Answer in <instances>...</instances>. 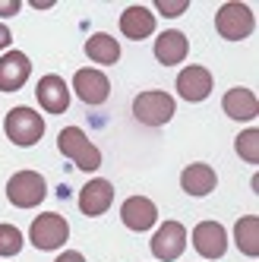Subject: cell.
I'll return each instance as SVG.
<instances>
[{
	"mask_svg": "<svg viewBox=\"0 0 259 262\" xmlns=\"http://www.w3.org/2000/svg\"><path fill=\"white\" fill-rule=\"evenodd\" d=\"M32 76V60L23 51L0 54V92H19Z\"/></svg>",
	"mask_w": 259,
	"mask_h": 262,
	"instance_id": "cell-13",
	"label": "cell"
},
{
	"mask_svg": "<svg viewBox=\"0 0 259 262\" xmlns=\"http://www.w3.org/2000/svg\"><path fill=\"white\" fill-rule=\"evenodd\" d=\"M218 186V174L212 171L209 164H202V161H193L183 167V174H180V190L187 193V196H209L212 190Z\"/></svg>",
	"mask_w": 259,
	"mask_h": 262,
	"instance_id": "cell-17",
	"label": "cell"
},
{
	"mask_svg": "<svg viewBox=\"0 0 259 262\" xmlns=\"http://www.w3.org/2000/svg\"><path fill=\"white\" fill-rule=\"evenodd\" d=\"M29 240H32V247L41 250V253L60 250L70 240V221L63 215H57V212H41L29 228Z\"/></svg>",
	"mask_w": 259,
	"mask_h": 262,
	"instance_id": "cell-4",
	"label": "cell"
},
{
	"mask_svg": "<svg viewBox=\"0 0 259 262\" xmlns=\"http://www.w3.org/2000/svg\"><path fill=\"white\" fill-rule=\"evenodd\" d=\"M212 73L206 67H183L177 73V95L183 101H190V104H199V101H206L212 95Z\"/></svg>",
	"mask_w": 259,
	"mask_h": 262,
	"instance_id": "cell-9",
	"label": "cell"
},
{
	"mask_svg": "<svg viewBox=\"0 0 259 262\" xmlns=\"http://www.w3.org/2000/svg\"><path fill=\"white\" fill-rule=\"evenodd\" d=\"M193 250L202 259H221L228 253V231L218 221H199L193 228Z\"/></svg>",
	"mask_w": 259,
	"mask_h": 262,
	"instance_id": "cell-10",
	"label": "cell"
},
{
	"mask_svg": "<svg viewBox=\"0 0 259 262\" xmlns=\"http://www.w3.org/2000/svg\"><path fill=\"white\" fill-rule=\"evenodd\" d=\"M48 193V183L38 171H16L7 180V199L10 205H19V209H32L38 205Z\"/></svg>",
	"mask_w": 259,
	"mask_h": 262,
	"instance_id": "cell-6",
	"label": "cell"
},
{
	"mask_svg": "<svg viewBox=\"0 0 259 262\" xmlns=\"http://www.w3.org/2000/svg\"><path fill=\"white\" fill-rule=\"evenodd\" d=\"M221 107H225V114L237 123H247V120H256L259 114V101H256V92L237 85V89H228L225 98H221Z\"/></svg>",
	"mask_w": 259,
	"mask_h": 262,
	"instance_id": "cell-16",
	"label": "cell"
},
{
	"mask_svg": "<svg viewBox=\"0 0 259 262\" xmlns=\"http://www.w3.org/2000/svg\"><path fill=\"white\" fill-rule=\"evenodd\" d=\"M73 92H76V98L85 101V104H104L107 95H111V82L101 70L82 67V70L73 73Z\"/></svg>",
	"mask_w": 259,
	"mask_h": 262,
	"instance_id": "cell-8",
	"label": "cell"
},
{
	"mask_svg": "<svg viewBox=\"0 0 259 262\" xmlns=\"http://www.w3.org/2000/svg\"><path fill=\"white\" fill-rule=\"evenodd\" d=\"M187 54H190V41L180 29H168L155 38V60L161 67H177L187 60Z\"/></svg>",
	"mask_w": 259,
	"mask_h": 262,
	"instance_id": "cell-15",
	"label": "cell"
},
{
	"mask_svg": "<svg viewBox=\"0 0 259 262\" xmlns=\"http://www.w3.org/2000/svg\"><path fill=\"white\" fill-rule=\"evenodd\" d=\"M234 243L244 256H250V259L259 256V218L256 215H244L234 224Z\"/></svg>",
	"mask_w": 259,
	"mask_h": 262,
	"instance_id": "cell-20",
	"label": "cell"
},
{
	"mask_svg": "<svg viewBox=\"0 0 259 262\" xmlns=\"http://www.w3.org/2000/svg\"><path fill=\"white\" fill-rule=\"evenodd\" d=\"M32 7H35V10H51L54 0H32Z\"/></svg>",
	"mask_w": 259,
	"mask_h": 262,
	"instance_id": "cell-27",
	"label": "cell"
},
{
	"mask_svg": "<svg viewBox=\"0 0 259 262\" xmlns=\"http://www.w3.org/2000/svg\"><path fill=\"white\" fill-rule=\"evenodd\" d=\"M177 111V101L161 89H149V92H139L133 98V117L142 126H164Z\"/></svg>",
	"mask_w": 259,
	"mask_h": 262,
	"instance_id": "cell-5",
	"label": "cell"
},
{
	"mask_svg": "<svg viewBox=\"0 0 259 262\" xmlns=\"http://www.w3.org/2000/svg\"><path fill=\"white\" fill-rule=\"evenodd\" d=\"M111 205H114V183H111V180L92 177L82 190H79V212L89 215V218L104 215Z\"/></svg>",
	"mask_w": 259,
	"mask_h": 262,
	"instance_id": "cell-11",
	"label": "cell"
},
{
	"mask_svg": "<svg viewBox=\"0 0 259 262\" xmlns=\"http://www.w3.org/2000/svg\"><path fill=\"white\" fill-rule=\"evenodd\" d=\"M120 32H123V38H130V41L149 38V35L155 32V13L139 7V4L136 7H126L120 13Z\"/></svg>",
	"mask_w": 259,
	"mask_h": 262,
	"instance_id": "cell-18",
	"label": "cell"
},
{
	"mask_svg": "<svg viewBox=\"0 0 259 262\" xmlns=\"http://www.w3.org/2000/svg\"><path fill=\"white\" fill-rule=\"evenodd\" d=\"M155 10L161 16H168V19H177L190 10V0H155Z\"/></svg>",
	"mask_w": 259,
	"mask_h": 262,
	"instance_id": "cell-23",
	"label": "cell"
},
{
	"mask_svg": "<svg viewBox=\"0 0 259 262\" xmlns=\"http://www.w3.org/2000/svg\"><path fill=\"white\" fill-rule=\"evenodd\" d=\"M10 45H13V32H10L4 23H0V51H7Z\"/></svg>",
	"mask_w": 259,
	"mask_h": 262,
	"instance_id": "cell-25",
	"label": "cell"
},
{
	"mask_svg": "<svg viewBox=\"0 0 259 262\" xmlns=\"http://www.w3.org/2000/svg\"><path fill=\"white\" fill-rule=\"evenodd\" d=\"M120 221L126 224L130 231H149L155 228V221H158V205L149 199V196H130L123 205H120Z\"/></svg>",
	"mask_w": 259,
	"mask_h": 262,
	"instance_id": "cell-12",
	"label": "cell"
},
{
	"mask_svg": "<svg viewBox=\"0 0 259 262\" xmlns=\"http://www.w3.org/2000/svg\"><path fill=\"white\" fill-rule=\"evenodd\" d=\"M85 54L92 60H95L98 67H111V63H117L120 60V45L114 35H107V32H95L92 38L85 41Z\"/></svg>",
	"mask_w": 259,
	"mask_h": 262,
	"instance_id": "cell-19",
	"label": "cell"
},
{
	"mask_svg": "<svg viewBox=\"0 0 259 262\" xmlns=\"http://www.w3.org/2000/svg\"><path fill=\"white\" fill-rule=\"evenodd\" d=\"M23 10V0H0V19H10Z\"/></svg>",
	"mask_w": 259,
	"mask_h": 262,
	"instance_id": "cell-24",
	"label": "cell"
},
{
	"mask_svg": "<svg viewBox=\"0 0 259 262\" xmlns=\"http://www.w3.org/2000/svg\"><path fill=\"white\" fill-rule=\"evenodd\" d=\"M234 148H237V155L244 158L247 164H256L259 161V129L256 126L240 129L237 139H234Z\"/></svg>",
	"mask_w": 259,
	"mask_h": 262,
	"instance_id": "cell-21",
	"label": "cell"
},
{
	"mask_svg": "<svg viewBox=\"0 0 259 262\" xmlns=\"http://www.w3.org/2000/svg\"><path fill=\"white\" fill-rule=\"evenodd\" d=\"M215 29L225 41H244L256 32V13L244 0H228L215 13Z\"/></svg>",
	"mask_w": 259,
	"mask_h": 262,
	"instance_id": "cell-2",
	"label": "cell"
},
{
	"mask_svg": "<svg viewBox=\"0 0 259 262\" xmlns=\"http://www.w3.org/2000/svg\"><path fill=\"white\" fill-rule=\"evenodd\" d=\"M57 152L63 158H70L82 174H92V171L101 167V152L89 142V136L82 133L79 126H63L60 129V133H57Z\"/></svg>",
	"mask_w": 259,
	"mask_h": 262,
	"instance_id": "cell-1",
	"label": "cell"
},
{
	"mask_svg": "<svg viewBox=\"0 0 259 262\" xmlns=\"http://www.w3.org/2000/svg\"><path fill=\"white\" fill-rule=\"evenodd\" d=\"M187 250V228L180 221H164L152 234V253L158 262H174Z\"/></svg>",
	"mask_w": 259,
	"mask_h": 262,
	"instance_id": "cell-7",
	"label": "cell"
},
{
	"mask_svg": "<svg viewBox=\"0 0 259 262\" xmlns=\"http://www.w3.org/2000/svg\"><path fill=\"white\" fill-rule=\"evenodd\" d=\"M35 98H38L41 111H48V114H63L70 107V89L57 73H48V76H41L38 89H35Z\"/></svg>",
	"mask_w": 259,
	"mask_h": 262,
	"instance_id": "cell-14",
	"label": "cell"
},
{
	"mask_svg": "<svg viewBox=\"0 0 259 262\" xmlns=\"http://www.w3.org/2000/svg\"><path fill=\"white\" fill-rule=\"evenodd\" d=\"M4 133H7V139L13 145L29 148L35 142H41V136H45V117L35 107L19 104V107H13L10 114L4 117Z\"/></svg>",
	"mask_w": 259,
	"mask_h": 262,
	"instance_id": "cell-3",
	"label": "cell"
},
{
	"mask_svg": "<svg viewBox=\"0 0 259 262\" xmlns=\"http://www.w3.org/2000/svg\"><path fill=\"white\" fill-rule=\"evenodd\" d=\"M54 262H85V256L82 253H73V250H67V253H60Z\"/></svg>",
	"mask_w": 259,
	"mask_h": 262,
	"instance_id": "cell-26",
	"label": "cell"
},
{
	"mask_svg": "<svg viewBox=\"0 0 259 262\" xmlns=\"http://www.w3.org/2000/svg\"><path fill=\"white\" fill-rule=\"evenodd\" d=\"M23 243H26V237H23V231L16 228V224H0V256L4 259H10V256H16L23 250Z\"/></svg>",
	"mask_w": 259,
	"mask_h": 262,
	"instance_id": "cell-22",
	"label": "cell"
}]
</instances>
